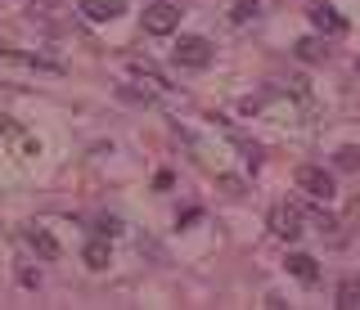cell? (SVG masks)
I'll use <instances>...</instances> for the list:
<instances>
[{"label":"cell","instance_id":"cell-8","mask_svg":"<svg viewBox=\"0 0 360 310\" xmlns=\"http://www.w3.org/2000/svg\"><path fill=\"white\" fill-rule=\"evenodd\" d=\"M27 243H32V252H37L41 261H54V257H59V243H54L50 229H27Z\"/></svg>","mask_w":360,"mask_h":310},{"label":"cell","instance_id":"cell-11","mask_svg":"<svg viewBox=\"0 0 360 310\" xmlns=\"http://www.w3.org/2000/svg\"><path fill=\"white\" fill-rule=\"evenodd\" d=\"M82 261L90 265V270H104V265H108V243H104V238H95V243H86V252H82Z\"/></svg>","mask_w":360,"mask_h":310},{"label":"cell","instance_id":"cell-5","mask_svg":"<svg viewBox=\"0 0 360 310\" xmlns=\"http://www.w3.org/2000/svg\"><path fill=\"white\" fill-rule=\"evenodd\" d=\"M77 9H82L90 23H112V18L127 14V0H77Z\"/></svg>","mask_w":360,"mask_h":310},{"label":"cell","instance_id":"cell-16","mask_svg":"<svg viewBox=\"0 0 360 310\" xmlns=\"http://www.w3.org/2000/svg\"><path fill=\"white\" fill-rule=\"evenodd\" d=\"M221 189L230 194V198H239V194H243V180H234V175H221Z\"/></svg>","mask_w":360,"mask_h":310},{"label":"cell","instance_id":"cell-13","mask_svg":"<svg viewBox=\"0 0 360 310\" xmlns=\"http://www.w3.org/2000/svg\"><path fill=\"white\" fill-rule=\"evenodd\" d=\"M32 18H41V23H50V27H59V5L54 0H32Z\"/></svg>","mask_w":360,"mask_h":310},{"label":"cell","instance_id":"cell-2","mask_svg":"<svg viewBox=\"0 0 360 310\" xmlns=\"http://www.w3.org/2000/svg\"><path fill=\"white\" fill-rule=\"evenodd\" d=\"M302 207H292V203H279L275 212H270V234L275 238H284V243H297L302 234H307V229H302Z\"/></svg>","mask_w":360,"mask_h":310},{"label":"cell","instance_id":"cell-4","mask_svg":"<svg viewBox=\"0 0 360 310\" xmlns=\"http://www.w3.org/2000/svg\"><path fill=\"white\" fill-rule=\"evenodd\" d=\"M176 63H180V68H207V63H212V41L207 36H180L176 41Z\"/></svg>","mask_w":360,"mask_h":310},{"label":"cell","instance_id":"cell-15","mask_svg":"<svg viewBox=\"0 0 360 310\" xmlns=\"http://www.w3.org/2000/svg\"><path fill=\"white\" fill-rule=\"evenodd\" d=\"M248 18H257V0H239V5L230 9V23H239V27H243Z\"/></svg>","mask_w":360,"mask_h":310},{"label":"cell","instance_id":"cell-14","mask_svg":"<svg viewBox=\"0 0 360 310\" xmlns=\"http://www.w3.org/2000/svg\"><path fill=\"white\" fill-rule=\"evenodd\" d=\"M333 167L338 171H356L360 167V149H338L333 153Z\"/></svg>","mask_w":360,"mask_h":310},{"label":"cell","instance_id":"cell-7","mask_svg":"<svg viewBox=\"0 0 360 310\" xmlns=\"http://www.w3.org/2000/svg\"><path fill=\"white\" fill-rule=\"evenodd\" d=\"M333 306H338V310H360V279H356V274H347V279L338 283Z\"/></svg>","mask_w":360,"mask_h":310},{"label":"cell","instance_id":"cell-6","mask_svg":"<svg viewBox=\"0 0 360 310\" xmlns=\"http://www.w3.org/2000/svg\"><path fill=\"white\" fill-rule=\"evenodd\" d=\"M311 23H315V32H320V36H342V32H347V18L338 14L333 5H320V0L311 5Z\"/></svg>","mask_w":360,"mask_h":310},{"label":"cell","instance_id":"cell-3","mask_svg":"<svg viewBox=\"0 0 360 310\" xmlns=\"http://www.w3.org/2000/svg\"><path fill=\"white\" fill-rule=\"evenodd\" d=\"M297 189L315 198V203H329V198L338 194V184H333V171H324V167H302L297 171Z\"/></svg>","mask_w":360,"mask_h":310},{"label":"cell","instance_id":"cell-9","mask_svg":"<svg viewBox=\"0 0 360 310\" xmlns=\"http://www.w3.org/2000/svg\"><path fill=\"white\" fill-rule=\"evenodd\" d=\"M288 274L302 283H315V274H320V265H315V257H307V252H292L288 257Z\"/></svg>","mask_w":360,"mask_h":310},{"label":"cell","instance_id":"cell-12","mask_svg":"<svg viewBox=\"0 0 360 310\" xmlns=\"http://www.w3.org/2000/svg\"><path fill=\"white\" fill-rule=\"evenodd\" d=\"M131 76H140V81H149L153 90H167V76L158 72L153 63H140V59H135V63H131Z\"/></svg>","mask_w":360,"mask_h":310},{"label":"cell","instance_id":"cell-1","mask_svg":"<svg viewBox=\"0 0 360 310\" xmlns=\"http://www.w3.org/2000/svg\"><path fill=\"white\" fill-rule=\"evenodd\" d=\"M176 27H180V5H172V0H153L144 9V32L149 36H172Z\"/></svg>","mask_w":360,"mask_h":310},{"label":"cell","instance_id":"cell-10","mask_svg":"<svg viewBox=\"0 0 360 310\" xmlns=\"http://www.w3.org/2000/svg\"><path fill=\"white\" fill-rule=\"evenodd\" d=\"M292 50H297V59H302V63H324V54H329L324 36H302Z\"/></svg>","mask_w":360,"mask_h":310},{"label":"cell","instance_id":"cell-17","mask_svg":"<svg viewBox=\"0 0 360 310\" xmlns=\"http://www.w3.org/2000/svg\"><path fill=\"white\" fill-rule=\"evenodd\" d=\"M18 283L22 288H41V270H18Z\"/></svg>","mask_w":360,"mask_h":310}]
</instances>
